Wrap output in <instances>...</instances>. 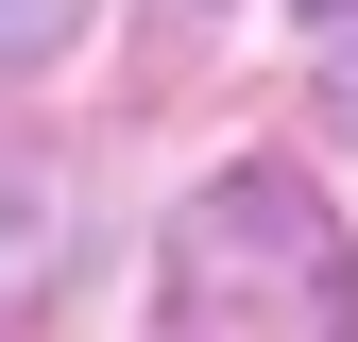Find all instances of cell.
Instances as JSON below:
<instances>
[{
  "mask_svg": "<svg viewBox=\"0 0 358 342\" xmlns=\"http://www.w3.org/2000/svg\"><path fill=\"white\" fill-rule=\"evenodd\" d=\"M154 342H358V240L307 171H222L154 240Z\"/></svg>",
  "mask_w": 358,
  "mask_h": 342,
  "instance_id": "6da1fadb",
  "label": "cell"
},
{
  "mask_svg": "<svg viewBox=\"0 0 358 342\" xmlns=\"http://www.w3.org/2000/svg\"><path fill=\"white\" fill-rule=\"evenodd\" d=\"M69 34H85V0H0V69H52Z\"/></svg>",
  "mask_w": 358,
  "mask_h": 342,
  "instance_id": "3957f363",
  "label": "cell"
},
{
  "mask_svg": "<svg viewBox=\"0 0 358 342\" xmlns=\"http://www.w3.org/2000/svg\"><path fill=\"white\" fill-rule=\"evenodd\" d=\"M85 256H103V189H85V154H34L0 137V342H34L85 291Z\"/></svg>",
  "mask_w": 358,
  "mask_h": 342,
  "instance_id": "7a4b0ae2",
  "label": "cell"
}]
</instances>
